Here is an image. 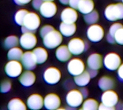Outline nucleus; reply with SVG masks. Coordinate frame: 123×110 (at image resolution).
Returning a JSON list of instances; mask_svg holds the SVG:
<instances>
[{
  "instance_id": "1",
  "label": "nucleus",
  "mask_w": 123,
  "mask_h": 110,
  "mask_svg": "<svg viewBox=\"0 0 123 110\" xmlns=\"http://www.w3.org/2000/svg\"><path fill=\"white\" fill-rule=\"evenodd\" d=\"M40 23L41 21L39 15L35 12L30 11L27 14L24 20V24L21 28L22 32H35L40 27Z\"/></svg>"
},
{
  "instance_id": "2",
  "label": "nucleus",
  "mask_w": 123,
  "mask_h": 110,
  "mask_svg": "<svg viewBox=\"0 0 123 110\" xmlns=\"http://www.w3.org/2000/svg\"><path fill=\"white\" fill-rule=\"evenodd\" d=\"M105 16L110 21L123 19V3L109 4L105 9Z\"/></svg>"
},
{
  "instance_id": "3",
  "label": "nucleus",
  "mask_w": 123,
  "mask_h": 110,
  "mask_svg": "<svg viewBox=\"0 0 123 110\" xmlns=\"http://www.w3.org/2000/svg\"><path fill=\"white\" fill-rule=\"evenodd\" d=\"M63 41V35L60 31L53 30L43 38L44 46L48 49H55L58 47Z\"/></svg>"
},
{
  "instance_id": "4",
  "label": "nucleus",
  "mask_w": 123,
  "mask_h": 110,
  "mask_svg": "<svg viewBox=\"0 0 123 110\" xmlns=\"http://www.w3.org/2000/svg\"><path fill=\"white\" fill-rule=\"evenodd\" d=\"M89 44L82 39L75 37L71 39L68 44V47L74 55H80L89 49Z\"/></svg>"
},
{
  "instance_id": "5",
  "label": "nucleus",
  "mask_w": 123,
  "mask_h": 110,
  "mask_svg": "<svg viewBox=\"0 0 123 110\" xmlns=\"http://www.w3.org/2000/svg\"><path fill=\"white\" fill-rule=\"evenodd\" d=\"M84 97L80 90L72 89L66 94V102L69 107L72 108H77L82 105L84 101Z\"/></svg>"
},
{
  "instance_id": "6",
  "label": "nucleus",
  "mask_w": 123,
  "mask_h": 110,
  "mask_svg": "<svg viewBox=\"0 0 123 110\" xmlns=\"http://www.w3.org/2000/svg\"><path fill=\"white\" fill-rule=\"evenodd\" d=\"M23 67L22 64L19 60H9L4 67V71L8 77L15 78L22 74Z\"/></svg>"
},
{
  "instance_id": "7",
  "label": "nucleus",
  "mask_w": 123,
  "mask_h": 110,
  "mask_svg": "<svg viewBox=\"0 0 123 110\" xmlns=\"http://www.w3.org/2000/svg\"><path fill=\"white\" fill-rule=\"evenodd\" d=\"M86 35L90 42H99L104 38L105 30L99 24H92L87 29Z\"/></svg>"
},
{
  "instance_id": "8",
  "label": "nucleus",
  "mask_w": 123,
  "mask_h": 110,
  "mask_svg": "<svg viewBox=\"0 0 123 110\" xmlns=\"http://www.w3.org/2000/svg\"><path fill=\"white\" fill-rule=\"evenodd\" d=\"M122 64L120 57L115 52H110L107 54L104 58V65L110 71L117 70L119 67Z\"/></svg>"
},
{
  "instance_id": "9",
  "label": "nucleus",
  "mask_w": 123,
  "mask_h": 110,
  "mask_svg": "<svg viewBox=\"0 0 123 110\" xmlns=\"http://www.w3.org/2000/svg\"><path fill=\"white\" fill-rule=\"evenodd\" d=\"M37 43V39L33 32L22 33L19 37V45L26 50L34 49Z\"/></svg>"
},
{
  "instance_id": "10",
  "label": "nucleus",
  "mask_w": 123,
  "mask_h": 110,
  "mask_svg": "<svg viewBox=\"0 0 123 110\" xmlns=\"http://www.w3.org/2000/svg\"><path fill=\"white\" fill-rule=\"evenodd\" d=\"M43 79L47 84H55L58 83L61 79V71L56 67H48L43 73Z\"/></svg>"
},
{
  "instance_id": "11",
  "label": "nucleus",
  "mask_w": 123,
  "mask_h": 110,
  "mask_svg": "<svg viewBox=\"0 0 123 110\" xmlns=\"http://www.w3.org/2000/svg\"><path fill=\"white\" fill-rule=\"evenodd\" d=\"M67 69L71 75L76 77L85 71V64L81 59L74 58L68 62Z\"/></svg>"
},
{
  "instance_id": "12",
  "label": "nucleus",
  "mask_w": 123,
  "mask_h": 110,
  "mask_svg": "<svg viewBox=\"0 0 123 110\" xmlns=\"http://www.w3.org/2000/svg\"><path fill=\"white\" fill-rule=\"evenodd\" d=\"M119 101V97L116 92L112 89L105 91L101 97V102L105 105L115 107Z\"/></svg>"
},
{
  "instance_id": "13",
  "label": "nucleus",
  "mask_w": 123,
  "mask_h": 110,
  "mask_svg": "<svg viewBox=\"0 0 123 110\" xmlns=\"http://www.w3.org/2000/svg\"><path fill=\"white\" fill-rule=\"evenodd\" d=\"M57 6L53 1H44L40 8V14L45 18H51L57 13Z\"/></svg>"
},
{
  "instance_id": "14",
  "label": "nucleus",
  "mask_w": 123,
  "mask_h": 110,
  "mask_svg": "<svg viewBox=\"0 0 123 110\" xmlns=\"http://www.w3.org/2000/svg\"><path fill=\"white\" fill-rule=\"evenodd\" d=\"M21 62L24 68L27 70L35 69L37 64L36 57L32 51H27L24 52L21 59Z\"/></svg>"
},
{
  "instance_id": "15",
  "label": "nucleus",
  "mask_w": 123,
  "mask_h": 110,
  "mask_svg": "<svg viewBox=\"0 0 123 110\" xmlns=\"http://www.w3.org/2000/svg\"><path fill=\"white\" fill-rule=\"evenodd\" d=\"M61 104L60 97L55 93H50L44 98V107L48 110H58Z\"/></svg>"
},
{
  "instance_id": "16",
  "label": "nucleus",
  "mask_w": 123,
  "mask_h": 110,
  "mask_svg": "<svg viewBox=\"0 0 123 110\" xmlns=\"http://www.w3.org/2000/svg\"><path fill=\"white\" fill-rule=\"evenodd\" d=\"M27 106L30 110H40L44 106V98L38 94H32L27 100Z\"/></svg>"
},
{
  "instance_id": "17",
  "label": "nucleus",
  "mask_w": 123,
  "mask_h": 110,
  "mask_svg": "<svg viewBox=\"0 0 123 110\" xmlns=\"http://www.w3.org/2000/svg\"><path fill=\"white\" fill-rule=\"evenodd\" d=\"M79 15L76 10L72 7H66L63 9L61 13V19L65 23H75L78 19Z\"/></svg>"
},
{
  "instance_id": "18",
  "label": "nucleus",
  "mask_w": 123,
  "mask_h": 110,
  "mask_svg": "<svg viewBox=\"0 0 123 110\" xmlns=\"http://www.w3.org/2000/svg\"><path fill=\"white\" fill-rule=\"evenodd\" d=\"M36 80V76L31 70H27L22 73L19 76V81L20 84L25 87H30L32 86Z\"/></svg>"
},
{
  "instance_id": "19",
  "label": "nucleus",
  "mask_w": 123,
  "mask_h": 110,
  "mask_svg": "<svg viewBox=\"0 0 123 110\" xmlns=\"http://www.w3.org/2000/svg\"><path fill=\"white\" fill-rule=\"evenodd\" d=\"M103 64V59L101 54L98 53H93L87 59V66L89 69L99 70Z\"/></svg>"
},
{
  "instance_id": "20",
  "label": "nucleus",
  "mask_w": 123,
  "mask_h": 110,
  "mask_svg": "<svg viewBox=\"0 0 123 110\" xmlns=\"http://www.w3.org/2000/svg\"><path fill=\"white\" fill-rule=\"evenodd\" d=\"M71 52L69 50L68 46L66 45H60L56 48L55 50V57L60 62H67L71 57Z\"/></svg>"
},
{
  "instance_id": "21",
  "label": "nucleus",
  "mask_w": 123,
  "mask_h": 110,
  "mask_svg": "<svg viewBox=\"0 0 123 110\" xmlns=\"http://www.w3.org/2000/svg\"><path fill=\"white\" fill-rule=\"evenodd\" d=\"M59 31L63 37H69L73 36L76 31V25L75 23H65L61 22L59 26Z\"/></svg>"
},
{
  "instance_id": "22",
  "label": "nucleus",
  "mask_w": 123,
  "mask_h": 110,
  "mask_svg": "<svg viewBox=\"0 0 123 110\" xmlns=\"http://www.w3.org/2000/svg\"><path fill=\"white\" fill-rule=\"evenodd\" d=\"M115 82L113 78L109 76H103L102 77L98 82L99 87L102 91H107L110 89H112L115 87Z\"/></svg>"
},
{
  "instance_id": "23",
  "label": "nucleus",
  "mask_w": 123,
  "mask_h": 110,
  "mask_svg": "<svg viewBox=\"0 0 123 110\" xmlns=\"http://www.w3.org/2000/svg\"><path fill=\"white\" fill-rule=\"evenodd\" d=\"M32 52L35 54L37 64H42L46 62L48 57V53L44 47H38L35 48Z\"/></svg>"
},
{
  "instance_id": "24",
  "label": "nucleus",
  "mask_w": 123,
  "mask_h": 110,
  "mask_svg": "<svg viewBox=\"0 0 123 110\" xmlns=\"http://www.w3.org/2000/svg\"><path fill=\"white\" fill-rule=\"evenodd\" d=\"M92 77L88 71H84L79 75L74 77V82L75 84L81 87H84L86 86L91 80Z\"/></svg>"
},
{
  "instance_id": "25",
  "label": "nucleus",
  "mask_w": 123,
  "mask_h": 110,
  "mask_svg": "<svg viewBox=\"0 0 123 110\" xmlns=\"http://www.w3.org/2000/svg\"><path fill=\"white\" fill-rule=\"evenodd\" d=\"M94 9L93 0H81L78 7V10L83 14H87L92 12Z\"/></svg>"
},
{
  "instance_id": "26",
  "label": "nucleus",
  "mask_w": 123,
  "mask_h": 110,
  "mask_svg": "<svg viewBox=\"0 0 123 110\" xmlns=\"http://www.w3.org/2000/svg\"><path fill=\"white\" fill-rule=\"evenodd\" d=\"M27 107V104L25 105V102L19 98L12 99L7 105L9 110H26Z\"/></svg>"
},
{
  "instance_id": "27",
  "label": "nucleus",
  "mask_w": 123,
  "mask_h": 110,
  "mask_svg": "<svg viewBox=\"0 0 123 110\" xmlns=\"http://www.w3.org/2000/svg\"><path fill=\"white\" fill-rule=\"evenodd\" d=\"M23 51L21 48L15 47L9 49L7 53V57L9 60H21L23 56Z\"/></svg>"
},
{
  "instance_id": "28",
  "label": "nucleus",
  "mask_w": 123,
  "mask_h": 110,
  "mask_svg": "<svg viewBox=\"0 0 123 110\" xmlns=\"http://www.w3.org/2000/svg\"><path fill=\"white\" fill-rule=\"evenodd\" d=\"M99 104L94 99H86L84 101L81 107L82 110H97Z\"/></svg>"
},
{
  "instance_id": "29",
  "label": "nucleus",
  "mask_w": 123,
  "mask_h": 110,
  "mask_svg": "<svg viewBox=\"0 0 123 110\" xmlns=\"http://www.w3.org/2000/svg\"><path fill=\"white\" fill-rule=\"evenodd\" d=\"M84 21L87 24L92 25V24H96L99 19V13L96 11V10H93L92 12L87 14H84Z\"/></svg>"
},
{
  "instance_id": "30",
  "label": "nucleus",
  "mask_w": 123,
  "mask_h": 110,
  "mask_svg": "<svg viewBox=\"0 0 123 110\" xmlns=\"http://www.w3.org/2000/svg\"><path fill=\"white\" fill-rule=\"evenodd\" d=\"M19 44V39L15 35H10L7 37L4 42V45L7 49H11L17 47Z\"/></svg>"
},
{
  "instance_id": "31",
  "label": "nucleus",
  "mask_w": 123,
  "mask_h": 110,
  "mask_svg": "<svg viewBox=\"0 0 123 110\" xmlns=\"http://www.w3.org/2000/svg\"><path fill=\"white\" fill-rule=\"evenodd\" d=\"M29 11L26 9H19L18 10L15 14H14V21L15 23L19 26H22L24 24V20L25 19V16L27 15V14Z\"/></svg>"
},
{
  "instance_id": "32",
  "label": "nucleus",
  "mask_w": 123,
  "mask_h": 110,
  "mask_svg": "<svg viewBox=\"0 0 123 110\" xmlns=\"http://www.w3.org/2000/svg\"><path fill=\"white\" fill-rule=\"evenodd\" d=\"M12 89V82L9 80H4L1 84L0 90L1 93H7Z\"/></svg>"
},
{
  "instance_id": "33",
  "label": "nucleus",
  "mask_w": 123,
  "mask_h": 110,
  "mask_svg": "<svg viewBox=\"0 0 123 110\" xmlns=\"http://www.w3.org/2000/svg\"><path fill=\"white\" fill-rule=\"evenodd\" d=\"M115 39L116 43L123 45V26L120 28L115 34Z\"/></svg>"
},
{
  "instance_id": "34",
  "label": "nucleus",
  "mask_w": 123,
  "mask_h": 110,
  "mask_svg": "<svg viewBox=\"0 0 123 110\" xmlns=\"http://www.w3.org/2000/svg\"><path fill=\"white\" fill-rule=\"evenodd\" d=\"M54 27L52 26L51 25H49V24H46V25H44L43 26L41 27L40 30V37L42 38H43L46 34H48V33H50V31H52L53 30H54Z\"/></svg>"
},
{
  "instance_id": "35",
  "label": "nucleus",
  "mask_w": 123,
  "mask_h": 110,
  "mask_svg": "<svg viewBox=\"0 0 123 110\" xmlns=\"http://www.w3.org/2000/svg\"><path fill=\"white\" fill-rule=\"evenodd\" d=\"M122 26H123V25L121 23H119V22H115V24H113L110 27V29H109V33L110 34H112V36H115V32L120 29L121 28Z\"/></svg>"
},
{
  "instance_id": "36",
  "label": "nucleus",
  "mask_w": 123,
  "mask_h": 110,
  "mask_svg": "<svg viewBox=\"0 0 123 110\" xmlns=\"http://www.w3.org/2000/svg\"><path fill=\"white\" fill-rule=\"evenodd\" d=\"M43 0H32V6L36 10H40L41 5L43 3Z\"/></svg>"
},
{
  "instance_id": "37",
  "label": "nucleus",
  "mask_w": 123,
  "mask_h": 110,
  "mask_svg": "<svg viewBox=\"0 0 123 110\" xmlns=\"http://www.w3.org/2000/svg\"><path fill=\"white\" fill-rule=\"evenodd\" d=\"M81 0H70L69 1V6L74 9H78V7H79V5L80 4V1Z\"/></svg>"
},
{
  "instance_id": "38",
  "label": "nucleus",
  "mask_w": 123,
  "mask_h": 110,
  "mask_svg": "<svg viewBox=\"0 0 123 110\" xmlns=\"http://www.w3.org/2000/svg\"><path fill=\"white\" fill-rule=\"evenodd\" d=\"M117 75L119 79L123 81V63L121 64V65L117 69Z\"/></svg>"
},
{
  "instance_id": "39",
  "label": "nucleus",
  "mask_w": 123,
  "mask_h": 110,
  "mask_svg": "<svg viewBox=\"0 0 123 110\" xmlns=\"http://www.w3.org/2000/svg\"><path fill=\"white\" fill-rule=\"evenodd\" d=\"M14 3L17 5H25L29 4L30 1H32V0H14Z\"/></svg>"
},
{
  "instance_id": "40",
  "label": "nucleus",
  "mask_w": 123,
  "mask_h": 110,
  "mask_svg": "<svg viewBox=\"0 0 123 110\" xmlns=\"http://www.w3.org/2000/svg\"><path fill=\"white\" fill-rule=\"evenodd\" d=\"M99 110H115V107H109L107 105H105L104 104L101 103L99 106Z\"/></svg>"
},
{
  "instance_id": "41",
  "label": "nucleus",
  "mask_w": 123,
  "mask_h": 110,
  "mask_svg": "<svg viewBox=\"0 0 123 110\" xmlns=\"http://www.w3.org/2000/svg\"><path fill=\"white\" fill-rule=\"evenodd\" d=\"M107 42H108L109 43H110V44H115V43L116 42L114 36H112V34H110L109 32H108V34H107Z\"/></svg>"
},
{
  "instance_id": "42",
  "label": "nucleus",
  "mask_w": 123,
  "mask_h": 110,
  "mask_svg": "<svg viewBox=\"0 0 123 110\" xmlns=\"http://www.w3.org/2000/svg\"><path fill=\"white\" fill-rule=\"evenodd\" d=\"M88 72H89V74H90L92 78H94L97 75V74H98V70H97V69H89Z\"/></svg>"
},
{
  "instance_id": "43",
  "label": "nucleus",
  "mask_w": 123,
  "mask_h": 110,
  "mask_svg": "<svg viewBox=\"0 0 123 110\" xmlns=\"http://www.w3.org/2000/svg\"><path fill=\"white\" fill-rule=\"evenodd\" d=\"M80 91H81V94H83V96H84V99H85V98H86V97H88L89 91H88V89H87L86 88H81V89H80Z\"/></svg>"
},
{
  "instance_id": "44",
  "label": "nucleus",
  "mask_w": 123,
  "mask_h": 110,
  "mask_svg": "<svg viewBox=\"0 0 123 110\" xmlns=\"http://www.w3.org/2000/svg\"><path fill=\"white\" fill-rule=\"evenodd\" d=\"M69 1L70 0H59V1L62 4H64V5H67L69 4Z\"/></svg>"
},
{
  "instance_id": "45",
  "label": "nucleus",
  "mask_w": 123,
  "mask_h": 110,
  "mask_svg": "<svg viewBox=\"0 0 123 110\" xmlns=\"http://www.w3.org/2000/svg\"><path fill=\"white\" fill-rule=\"evenodd\" d=\"M43 1H53L54 0H43Z\"/></svg>"
},
{
  "instance_id": "46",
  "label": "nucleus",
  "mask_w": 123,
  "mask_h": 110,
  "mask_svg": "<svg viewBox=\"0 0 123 110\" xmlns=\"http://www.w3.org/2000/svg\"><path fill=\"white\" fill-rule=\"evenodd\" d=\"M122 1H123V0H122Z\"/></svg>"
},
{
  "instance_id": "47",
  "label": "nucleus",
  "mask_w": 123,
  "mask_h": 110,
  "mask_svg": "<svg viewBox=\"0 0 123 110\" xmlns=\"http://www.w3.org/2000/svg\"></svg>"
}]
</instances>
